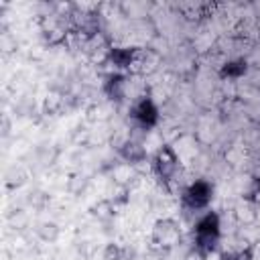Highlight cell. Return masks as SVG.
<instances>
[{
    "label": "cell",
    "instance_id": "obj_11",
    "mask_svg": "<svg viewBox=\"0 0 260 260\" xmlns=\"http://www.w3.org/2000/svg\"><path fill=\"white\" fill-rule=\"evenodd\" d=\"M244 73H246V61H242V59L230 61L221 67V77H228V79H238Z\"/></svg>",
    "mask_w": 260,
    "mask_h": 260
},
{
    "label": "cell",
    "instance_id": "obj_4",
    "mask_svg": "<svg viewBox=\"0 0 260 260\" xmlns=\"http://www.w3.org/2000/svg\"><path fill=\"white\" fill-rule=\"evenodd\" d=\"M130 118L140 130L148 132L158 124V108L150 98H140L138 102H134L130 110Z\"/></svg>",
    "mask_w": 260,
    "mask_h": 260
},
{
    "label": "cell",
    "instance_id": "obj_16",
    "mask_svg": "<svg viewBox=\"0 0 260 260\" xmlns=\"http://www.w3.org/2000/svg\"><path fill=\"white\" fill-rule=\"evenodd\" d=\"M221 260H250V250L248 252H223Z\"/></svg>",
    "mask_w": 260,
    "mask_h": 260
},
{
    "label": "cell",
    "instance_id": "obj_8",
    "mask_svg": "<svg viewBox=\"0 0 260 260\" xmlns=\"http://www.w3.org/2000/svg\"><path fill=\"white\" fill-rule=\"evenodd\" d=\"M89 211H91V215L98 217L100 221L108 223V221H112L114 215H116V203H114L112 199H100L98 203H93V205L89 207Z\"/></svg>",
    "mask_w": 260,
    "mask_h": 260
},
{
    "label": "cell",
    "instance_id": "obj_15",
    "mask_svg": "<svg viewBox=\"0 0 260 260\" xmlns=\"http://www.w3.org/2000/svg\"><path fill=\"white\" fill-rule=\"evenodd\" d=\"M28 201H30V205L35 207V209H43L45 205H47V201H49V197L43 193V191H35V193H30V197H28Z\"/></svg>",
    "mask_w": 260,
    "mask_h": 260
},
{
    "label": "cell",
    "instance_id": "obj_14",
    "mask_svg": "<svg viewBox=\"0 0 260 260\" xmlns=\"http://www.w3.org/2000/svg\"><path fill=\"white\" fill-rule=\"evenodd\" d=\"M24 183V173L20 171V169H12L8 175H6V185L8 187H18V185H22Z\"/></svg>",
    "mask_w": 260,
    "mask_h": 260
},
{
    "label": "cell",
    "instance_id": "obj_6",
    "mask_svg": "<svg viewBox=\"0 0 260 260\" xmlns=\"http://www.w3.org/2000/svg\"><path fill=\"white\" fill-rule=\"evenodd\" d=\"M104 93L110 98V100H124L126 95V77L122 73H110L104 81Z\"/></svg>",
    "mask_w": 260,
    "mask_h": 260
},
{
    "label": "cell",
    "instance_id": "obj_5",
    "mask_svg": "<svg viewBox=\"0 0 260 260\" xmlns=\"http://www.w3.org/2000/svg\"><path fill=\"white\" fill-rule=\"evenodd\" d=\"M181 240V230H179V223L171 217H162L154 223L152 228V244L158 246V248H173L177 242Z\"/></svg>",
    "mask_w": 260,
    "mask_h": 260
},
{
    "label": "cell",
    "instance_id": "obj_1",
    "mask_svg": "<svg viewBox=\"0 0 260 260\" xmlns=\"http://www.w3.org/2000/svg\"><path fill=\"white\" fill-rule=\"evenodd\" d=\"M221 240V223H219V215L215 211H205L193 230V244H195V252L203 258L211 252L217 250Z\"/></svg>",
    "mask_w": 260,
    "mask_h": 260
},
{
    "label": "cell",
    "instance_id": "obj_3",
    "mask_svg": "<svg viewBox=\"0 0 260 260\" xmlns=\"http://www.w3.org/2000/svg\"><path fill=\"white\" fill-rule=\"evenodd\" d=\"M177 169H179V156H177V152L169 144L160 146L154 152V156H152V171L158 177V181L169 183L175 177Z\"/></svg>",
    "mask_w": 260,
    "mask_h": 260
},
{
    "label": "cell",
    "instance_id": "obj_10",
    "mask_svg": "<svg viewBox=\"0 0 260 260\" xmlns=\"http://www.w3.org/2000/svg\"><path fill=\"white\" fill-rule=\"evenodd\" d=\"M102 256H104V260H128L130 252L126 246H122L118 242H110V244H106Z\"/></svg>",
    "mask_w": 260,
    "mask_h": 260
},
{
    "label": "cell",
    "instance_id": "obj_13",
    "mask_svg": "<svg viewBox=\"0 0 260 260\" xmlns=\"http://www.w3.org/2000/svg\"><path fill=\"white\" fill-rule=\"evenodd\" d=\"M37 232H39V238H41L43 242H55V240L59 238V225L53 223V221H45V223H41Z\"/></svg>",
    "mask_w": 260,
    "mask_h": 260
},
{
    "label": "cell",
    "instance_id": "obj_12",
    "mask_svg": "<svg viewBox=\"0 0 260 260\" xmlns=\"http://www.w3.org/2000/svg\"><path fill=\"white\" fill-rule=\"evenodd\" d=\"M87 189V177L85 175H81V173H73L69 179H67V191L71 193V195H81L83 191Z\"/></svg>",
    "mask_w": 260,
    "mask_h": 260
},
{
    "label": "cell",
    "instance_id": "obj_7",
    "mask_svg": "<svg viewBox=\"0 0 260 260\" xmlns=\"http://www.w3.org/2000/svg\"><path fill=\"white\" fill-rule=\"evenodd\" d=\"M118 152H120V156H122L126 162H130V165L142 162V160L146 158V148H144L140 142H136V140H124Z\"/></svg>",
    "mask_w": 260,
    "mask_h": 260
},
{
    "label": "cell",
    "instance_id": "obj_9",
    "mask_svg": "<svg viewBox=\"0 0 260 260\" xmlns=\"http://www.w3.org/2000/svg\"><path fill=\"white\" fill-rule=\"evenodd\" d=\"M136 55H138V51H136V49H128V47H118V49H112V51H110L112 63H114L116 67H120V69L130 67V65L134 63Z\"/></svg>",
    "mask_w": 260,
    "mask_h": 260
},
{
    "label": "cell",
    "instance_id": "obj_2",
    "mask_svg": "<svg viewBox=\"0 0 260 260\" xmlns=\"http://www.w3.org/2000/svg\"><path fill=\"white\" fill-rule=\"evenodd\" d=\"M211 199H213V185L209 181H205V179L193 181L183 191V205L189 211L205 209L211 203Z\"/></svg>",
    "mask_w": 260,
    "mask_h": 260
}]
</instances>
